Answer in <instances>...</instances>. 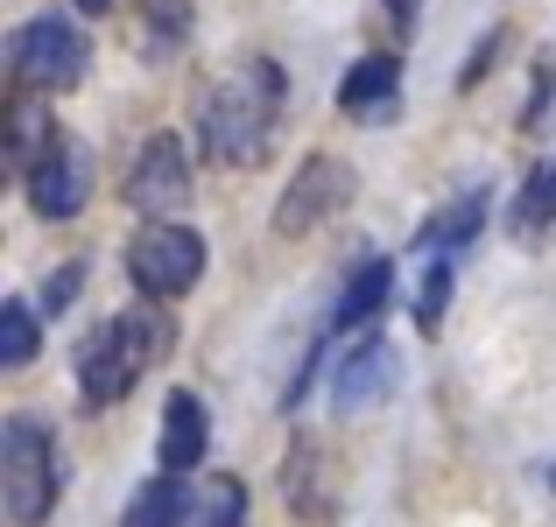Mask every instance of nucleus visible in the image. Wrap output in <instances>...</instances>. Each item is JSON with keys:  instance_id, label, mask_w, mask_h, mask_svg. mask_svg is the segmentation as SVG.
Masks as SVG:
<instances>
[{"instance_id": "f257e3e1", "label": "nucleus", "mask_w": 556, "mask_h": 527, "mask_svg": "<svg viewBox=\"0 0 556 527\" xmlns=\"http://www.w3.org/2000/svg\"><path fill=\"white\" fill-rule=\"evenodd\" d=\"M282 99H289V78H282V64H268V56L226 70V78L198 99L204 155H212L218 169H254L261 155H268V141H275Z\"/></svg>"}, {"instance_id": "f03ea898", "label": "nucleus", "mask_w": 556, "mask_h": 527, "mask_svg": "<svg viewBox=\"0 0 556 527\" xmlns=\"http://www.w3.org/2000/svg\"><path fill=\"white\" fill-rule=\"evenodd\" d=\"M169 345V324L155 310H121L78 345V394L85 408H113L135 394V380L149 373V359Z\"/></svg>"}, {"instance_id": "7ed1b4c3", "label": "nucleus", "mask_w": 556, "mask_h": 527, "mask_svg": "<svg viewBox=\"0 0 556 527\" xmlns=\"http://www.w3.org/2000/svg\"><path fill=\"white\" fill-rule=\"evenodd\" d=\"M0 500L14 527H42L56 506V444L36 415H14L0 429Z\"/></svg>"}, {"instance_id": "20e7f679", "label": "nucleus", "mask_w": 556, "mask_h": 527, "mask_svg": "<svg viewBox=\"0 0 556 527\" xmlns=\"http://www.w3.org/2000/svg\"><path fill=\"white\" fill-rule=\"evenodd\" d=\"M8 64H14V78H22V92H71V85L85 78V64H92V50H85L78 22L36 14V22L14 28Z\"/></svg>"}, {"instance_id": "39448f33", "label": "nucleus", "mask_w": 556, "mask_h": 527, "mask_svg": "<svg viewBox=\"0 0 556 527\" xmlns=\"http://www.w3.org/2000/svg\"><path fill=\"white\" fill-rule=\"evenodd\" d=\"M127 274L149 303H177L204 274V240L190 226H141L135 246H127Z\"/></svg>"}, {"instance_id": "423d86ee", "label": "nucleus", "mask_w": 556, "mask_h": 527, "mask_svg": "<svg viewBox=\"0 0 556 527\" xmlns=\"http://www.w3.org/2000/svg\"><path fill=\"white\" fill-rule=\"evenodd\" d=\"M353 163H339V155H311L296 176H289L282 204H275V232L282 240H303V232H317L325 218H339L345 204H353Z\"/></svg>"}, {"instance_id": "0eeeda50", "label": "nucleus", "mask_w": 556, "mask_h": 527, "mask_svg": "<svg viewBox=\"0 0 556 527\" xmlns=\"http://www.w3.org/2000/svg\"><path fill=\"white\" fill-rule=\"evenodd\" d=\"M127 204H135L149 226H177V211L190 204V155L177 134H149L135 155V169H127Z\"/></svg>"}, {"instance_id": "6e6552de", "label": "nucleus", "mask_w": 556, "mask_h": 527, "mask_svg": "<svg viewBox=\"0 0 556 527\" xmlns=\"http://www.w3.org/2000/svg\"><path fill=\"white\" fill-rule=\"evenodd\" d=\"M85 197H92V163H85V149L56 127V141L42 149V163L28 169V204H36L42 218H78Z\"/></svg>"}, {"instance_id": "1a4fd4ad", "label": "nucleus", "mask_w": 556, "mask_h": 527, "mask_svg": "<svg viewBox=\"0 0 556 527\" xmlns=\"http://www.w3.org/2000/svg\"><path fill=\"white\" fill-rule=\"evenodd\" d=\"M388 387H394V351L380 345V338H359L339 365H331V408H339V415L374 408Z\"/></svg>"}, {"instance_id": "9d476101", "label": "nucleus", "mask_w": 556, "mask_h": 527, "mask_svg": "<svg viewBox=\"0 0 556 527\" xmlns=\"http://www.w3.org/2000/svg\"><path fill=\"white\" fill-rule=\"evenodd\" d=\"M204 444H212V422H204V401L198 394H169V408H163V472L169 478H184V472H198L204 464Z\"/></svg>"}, {"instance_id": "9b49d317", "label": "nucleus", "mask_w": 556, "mask_h": 527, "mask_svg": "<svg viewBox=\"0 0 556 527\" xmlns=\"http://www.w3.org/2000/svg\"><path fill=\"white\" fill-rule=\"evenodd\" d=\"M339 106L353 113V120H388V113L402 106V64H394V56H359L339 85Z\"/></svg>"}, {"instance_id": "f8f14e48", "label": "nucleus", "mask_w": 556, "mask_h": 527, "mask_svg": "<svg viewBox=\"0 0 556 527\" xmlns=\"http://www.w3.org/2000/svg\"><path fill=\"white\" fill-rule=\"evenodd\" d=\"M388 296H394V268H388V260H367V268L345 282L339 310H331V331H359V324H374Z\"/></svg>"}, {"instance_id": "ddd939ff", "label": "nucleus", "mask_w": 556, "mask_h": 527, "mask_svg": "<svg viewBox=\"0 0 556 527\" xmlns=\"http://www.w3.org/2000/svg\"><path fill=\"white\" fill-rule=\"evenodd\" d=\"M190 492H184V478H149V486L127 500V527H190Z\"/></svg>"}, {"instance_id": "4468645a", "label": "nucleus", "mask_w": 556, "mask_h": 527, "mask_svg": "<svg viewBox=\"0 0 556 527\" xmlns=\"http://www.w3.org/2000/svg\"><path fill=\"white\" fill-rule=\"evenodd\" d=\"M50 141H56V127L42 120V106L28 92H14L8 99V155H14V169L28 176V169L42 163V149H50Z\"/></svg>"}, {"instance_id": "2eb2a0df", "label": "nucleus", "mask_w": 556, "mask_h": 527, "mask_svg": "<svg viewBox=\"0 0 556 527\" xmlns=\"http://www.w3.org/2000/svg\"><path fill=\"white\" fill-rule=\"evenodd\" d=\"M479 218H486V190H465L458 204H444V211L422 226V254L444 260V246H465V240L479 232Z\"/></svg>"}, {"instance_id": "dca6fc26", "label": "nucleus", "mask_w": 556, "mask_h": 527, "mask_svg": "<svg viewBox=\"0 0 556 527\" xmlns=\"http://www.w3.org/2000/svg\"><path fill=\"white\" fill-rule=\"evenodd\" d=\"M247 520V486L240 478H212L190 506V527H240Z\"/></svg>"}, {"instance_id": "f3484780", "label": "nucleus", "mask_w": 556, "mask_h": 527, "mask_svg": "<svg viewBox=\"0 0 556 527\" xmlns=\"http://www.w3.org/2000/svg\"><path fill=\"white\" fill-rule=\"evenodd\" d=\"M36 359V310L22 296L0 303V365H28Z\"/></svg>"}, {"instance_id": "a211bd4d", "label": "nucleus", "mask_w": 556, "mask_h": 527, "mask_svg": "<svg viewBox=\"0 0 556 527\" xmlns=\"http://www.w3.org/2000/svg\"><path fill=\"white\" fill-rule=\"evenodd\" d=\"M141 14H149V42L155 50H177L190 36V0H141Z\"/></svg>"}, {"instance_id": "6ab92c4d", "label": "nucleus", "mask_w": 556, "mask_h": 527, "mask_svg": "<svg viewBox=\"0 0 556 527\" xmlns=\"http://www.w3.org/2000/svg\"><path fill=\"white\" fill-rule=\"evenodd\" d=\"M444 303H451V260H430V268H422V288H416V324L437 331L444 324Z\"/></svg>"}, {"instance_id": "aec40b11", "label": "nucleus", "mask_w": 556, "mask_h": 527, "mask_svg": "<svg viewBox=\"0 0 556 527\" xmlns=\"http://www.w3.org/2000/svg\"><path fill=\"white\" fill-rule=\"evenodd\" d=\"M549 218H556V163L549 169H535L529 176V197H521V226H549Z\"/></svg>"}, {"instance_id": "412c9836", "label": "nucleus", "mask_w": 556, "mask_h": 527, "mask_svg": "<svg viewBox=\"0 0 556 527\" xmlns=\"http://www.w3.org/2000/svg\"><path fill=\"white\" fill-rule=\"evenodd\" d=\"M78 282H85V268H78V260H71V268H56L50 274V282H42V310H71V296H78Z\"/></svg>"}, {"instance_id": "4be33fe9", "label": "nucleus", "mask_w": 556, "mask_h": 527, "mask_svg": "<svg viewBox=\"0 0 556 527\" xmlns=\"http://www.w3.org/2000/svg\"><path fill=\"white\" fill-rule=\"evenodd\" d=\"M416 8H422V0H388V14H394V22H402V28L416 22Z\"/></svg>"}, {"instance_id": "5701e85b", "label": "nucleus", "mask_w": 556, "mask_h": 527, "mask_svg": "<svg viewBox=\"0 0 556 527\" xmlns=\"http://www.w3.org/2000/svg\"><path fill=\"white\" fill-rule=\"evenodd\" d=\"M78 8H85V14H106V8H113V0H78Z\"/></svg>"}, {"instance_id": "b1692460", "label": "nucleus", "mask_w": 556, "mask_h": 527, "mask_svg": "<svg viewBox=\"0 0 556 527\" xmlns=\"http://www.w3.org/2000/svg\"><path fill=\"white\" fill-rule=\"evenodd\" d=\"M549 486H556V472H549Z\"/></svg>"}]
</instances>
